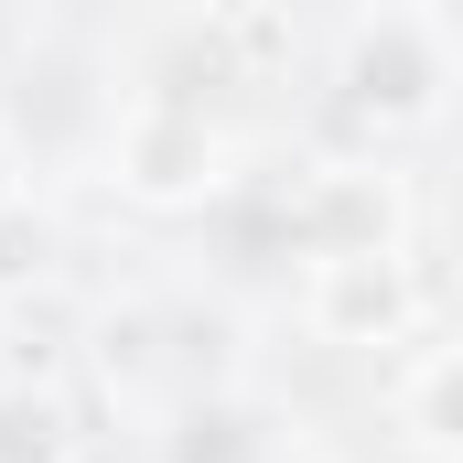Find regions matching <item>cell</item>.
Masks as SVG:
<instances>
[{
    "label": "cell",
    "instance_id": "277c9868",
    "mask_svg": "<svg viewBox=\"0 0 463 463\" xmlns=\"http://www.w3.org/2000/svg\"><path fill=\"white\" fill-rule=\"evenodd\" d=\"M399 431L431 442V453H463V345L420 355V366L399 377Z\"/></svg>",
    "mask_w": 463,
    "mask_h": 463
},
{
    "label": "cell",
    "instance_id": "5b68a950",
    "mask_svg": "<svg viewBox=\"0 0 463 463\" xmlns=\"http://www.w3.org/2000/svg\"><path fill=\"white\" fill-rule=\"evenodd\" d=\"M76 431H65V399L54 388H0V463H65Z\"/></svg>",
    "mask_w": 463,
    "mask_h": 463
},
{
    "label": "cell",
    "instance_id": "6da1fadb",
    "mask_svg": "<svg viewBox=\"0 0 463 463\" xmlns=\"http://www.w3.org/2000/svg\"><path fill=\"white\" fill-rule=\"evenodd\" d=\"M335 87L377 129H420L453 98V22L442 11H355L335 43Z\"/></svg>",
    "mask_w": 463,
    "mask_h": 463
},
{
    "label": "cell",
    "instance_id": "8992f818",
    "mask_svg": "<svg viewBox=\"0 0 463 463\" xmlns=\"http://www.w3.org/2000/svg\"><path fill=\"white\" fill-rule=\"evenodd\" d=\"M11 216H22V151L0 140V227H11Z\"/></svg>",
    "mask_w": 463,
    "mask_h": 463
},
{
    "label": "cell",
    "instance_id": "3957f363",
    "mask_svg": "<svg viewBox=\"0 0 463 463\" xmlns=\"http://www.w3.org/2000/svg\"><path fill=\"white\" fill-rule=\"evenodd\" d=\"M118 194L140 205H205L227 184V129L194 109V98H129V118L109 129Z\"/></svg>",
    "mask_w": 463,
    "mask_h": 463
},
{
    "label": "cell",
    "instance_id": "7a4b0ae2",
    "mask_svg": "<svg viewBox=\"0 0 463 463\" xmlns=\"http://www.w3.org/2000/svg\"><path fill=\"white\" fill-rule=\"evenodd\" d=\"M420 269H410V248L388 237V248H324L313 259V280H302V313H313V335L324 345H410L420 335Z\"/></svg>",
    "mask_w": 463,
    "mask_h": 463
}]
</instances>
